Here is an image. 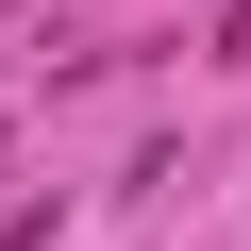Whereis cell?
Returning <instances> with one entry per match:
<instances>
[{
	"instance_id": "cell-1",
	"label": "cell",
	"mask_w": 251,
	"mask_h": 251,
	"mask_svg": "<svg viewBox=\"0 0 251 251\" xmlns=\"http://www.w3.org/2000/svg\"><path fill=\"white\" fill-rule=\"evenodd\" d=\"M218 67H251V0H218Z\"/></svg>"
},
{
	"instance_id": "cell-2",
	"label": "cell",
	"mask_w": 251,
	"mask_h": 251,
	"mask_svg": "<svg viewBox=\"0 0 251 251\" xmlns=\"http://www.w3.org/2000/svg\"><path fill=\"white\" fill-rule=\"evenodd\" d=\"M34 234H50V218H0V251H34Z\"/></svg>"
}]
</instances>
